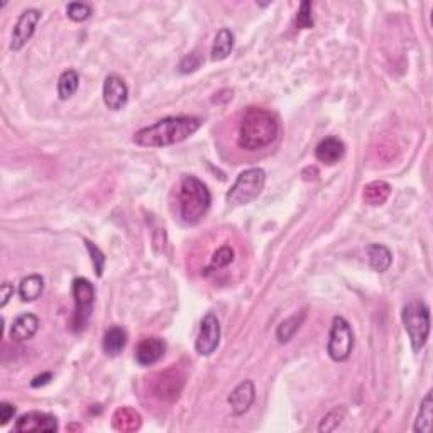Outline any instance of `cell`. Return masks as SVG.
<instances>
[{"mask_svg":"<svg viewBox=\"0 0 433 433\" xmlns=\"http://www.w3.org/2000/svg\"><path fill=\"white\" fill-rule=\"evenodd\" d=\"M354 349V332L344 317H333L330 333H328L327 352L332 361H347Z\"/></svg>","mask_w":433,"mask_h":433,"instance_id":"obj_7","label":"cell"},{"mask_svg":"<svg viewBox=\"0 0 433 433\" xmlns=\"http://www.w3.org/2000/svg\"><path fill=\"white\" fill-rule=\"evenodd\" d=\"M45 291V279L39 275H29L19 283V296L23 301H34Z\"/></svg>","mask_w":433,"mask_h":433,"instance_id":"obj_23","label":"cell"},{"mask_svg":"<svg viewBox=\"0 0 433 433\" xmlns=\"http://www.w3.org/2000/svg\"><path fill=\"white\" fill-rule=\"evenodd\" d=\"M266 173L261 168H250L237 176L236 183L227 193V202L232 205H248L262 193Z\"/></svg>","mask_w":433,"mask_h":433,"instance_id":"obj_5","label":"cell"},{"mask_svg":"<svg viewBox=\"0 0 433 433\" xmlns=\"http://www.w3.org/2000/svg\"><path fill=\"white\" fill-rule=\"evenodd\" d=\"M344 418H345V410L342 408V406H337V408H333L332 411H328V413L325 415L323 420L318 425V432L327 433V432L337 430Z\"/></svg>","mask_w":433,"mask_h":433,"instance_id":"obj_26","label":"cell"},{"mask_svg":"<svg viewBox=\"0 0 433 433\" xmlns=\"http://www.w3.org/2000/svg\"><path fill=\"white\" fill-rule=\"evenodd\" d=\"M389 197H391V185L386 183V181L376 180L364 186L362 200L366 205L369 207L384 205Z\"/></svg>","mask_w":433,"mask_h":433,"instance_id":"obj_18","label":"cell"},{"mask_svg":"<svg viewBox=\"0 0 433 433\" xmlns=\"http://www.w3.org/2000/svg\"><path fill=\"white\" fill-rule=\"evenodd\" d=\"M125 345H127V332L122 327H110L103 335L102 347L108 357L120 356Z\"/></svg>","mask_w":433,"mask_h":433,"instance_id":"obj_19","label":"cell"},{"mask_svg":"<svg viewBox=\"0 0 433 433\" xmlns=\"http://www.w3.org/2000/svg\"><path fill=\"white\" fill-rule=\"evenodd\" d=\"M401 318L410 337L411 347L415 352H420L425 347L428 335H430V310L423 301L413 300L405 305Z\"/></svg>","mask_w":433,"mask_h":433,"instance_id":"obj_4","label":"cell"},{"mask_svg":"<svg viewBox=\"0 0 433 433\" xmlns=\"http://www.w3.org/2000/svg\"><path fill=\"white\" fill-rule=\"evenodd\" d=\"M78 86H80V76L75 70H67L62 73L58 80V97L62 100H68L76 93Z\"/></svg>","mask_w":433,"mask_h":433,"instance_id":"obj_25","label":"cell"},{"mask_svg":"<svg viewBox=\"0 0 433 433\" xmlns=\"http://www.w3.org/2000/svg\"><path fill=\"white\" fill-rule=\"evenodd\" d=\"M306 318V311H298V313L291 315L287 320H283L276 328V339H278L279 344H287L296 335V332L300 330V327L305 322Z\"/></svg>","mask_w":433,"mask_h":433,"instance_id":"obj_22","label":"cell"},{"mask_svg":"<svg viewBox=\"0 0 433 433\" xmlns=\"http://www.w3.org/2000/svg\"><path fill=\"white\" fill-rule=\"evenodd\" d=\"M367 253V261H369V266L376 272H386L393 264V254L386 246L383 244H371L367 246L366 249Z\"/></svg>","mask_w":433,"mask_h":433,"instance_id":"obj_20","label":"cell"},{"mask_svg":"<svg viewBox=\"0 0 433 433\" xmlns=\"http://www.w3.org/2000/svg\"><path fill=\"white\" fill-rule=\"evenodd\" d=\"M92 7L85 2H70L67 7V14L75 23H83L92 16Z\"/></svg>","mask_w":433,"mask_h":433,"instance_id":"obj_29","label":"cell"},{"mask_svg":"<svg viewBox=\"0 0 433 433\" xmlns=\"http://www.w3.org/2000/svg\"><path fill=\"white\" fill-rule=\"evenodd\" d=\"M255 400V388L253 381H242L241 384H237L232 389L231 396H229V405H231L232 413L236 417H242L244 413H248L250 406Z\"/></svg>","mask_w":433,"mask_h":433,"instance_id":"obj_13","label":"cell"},{"mask_svg":"<svg viewBox=\"0 0 433 433\" xmlns=\"http://www.w3.org/2000/svg\"><path fill=\"white\" fill-rule=\"evenodd\" d=\"M180 216L183 222L198 224L210 209L212 195L207 185L195 176H185L180 186Z\"/></svg>","mask_w":433,"mask_h":433,"instance_id":"obj_3","label":"cell"},{"mask_svg":"<svg viewBox=\"0 0 433 433\" xmlns=\"http://www.w3.org/2000/svg\"><path fill=\"white\" fill-rule=\"evenodd\" d=\"M220 344V322L215 313H207L200 323L195 349L200 356H212Z\"/></svg>","mask_w":433,"mask_h":433,"instance_id":"obj_9","label":"cell"},{"mask_svg":"<svg viewBox=\"0 0 433 433\" xmlns=\"http://www.w3.org/2000/svg\"><path fill=\"white\" fill-rule=\"evenodd\" d=\"M233 50V34L231 29L222 28L215 34L214 45H212V59L214 62H224Z\"/></svg>","mask_w":433,"mask_h":433,"instance_id":"obj_21","label":"cell"},{"mask_svg":"<svg viewBox=\"0 0 433 433\" xmlns=\"http://www.w3.org/2000/svg\"><path fill=\"white\" fill-rule=\"evenodd\" d=\"M186 384V374L178 366H171L168 369L156 372L151 379V391L164 403H175L180 400Z\"/></svg>","mask_w":433,"mask_h":433,"instance_id":"obj_6","label":"cell"},{"mask_svg":"<svg viewBox=\"0 0 433 433\" xmlns=\"http://www.w3.org/2000/svg\"><path fill=\"white\" fill-rule=\"evenodd\" d=\"M232 261H233V249L231 248V246H222L220 249H216L214 258H212L210 267L205 271V275H209L210 270H220V267H227Z\"/></svg>","mask_w":433,"mask_h":433,"instance_id":"obj_27","label":"cell"},{"mask_svg":"<svg viewBox=\"0 0 433 433\" xmlns=\"http://www.w3.org/2000/svg\"><path fill=\"white\" fill-rule=\"evenodd\" d=\"M16 415V406L11 405V403L4 401L0 403V425H7L8 422H11L12 418H14Z\"/></svg>","mask_w":433,"mask_h":433,"instance_id":"obj_32","label":"cell"},{"mask_svg":"<svg viewBox=\"0 0 433 433\" xmlns=\"http://www.w3.org/2000/svg\"><path fill=\"white\" fill-rule=\"evenodd\" d=\"M83 242H85V246H86V250H88L90 258H92V264H93V267H95V272H97L98 278H102L103 270H105V262H107L105 254L102 253L100 248H97V246H95L93 242H90L88 239H83Z\"/></svg>","mask_w":433,"mask_h":433,"instance_id":"obj_28","label":"cell"},{"mask_svg":"<svg viewBox=\"0 0 433 433\" xmlns=\"http://www.w3.org/2000/svg\"><path fill=\"white\" fill-rule=\"evenodd\" d=\"M166 342L159 337H146L136 347V362L139 366H153L164 356Z\"/></svg>","mask_w":433,"mask_h":433,"instance_id":"obj_14","label":"cell"},{"mask_svg":"<svg viewBox=\"0 0 433 433\" xmlns=\"http://www.w3.org/2000/svg\"><path fill=\"white\" fill-rule=\"evenodd\" d=\"M129 88L124 78L119 75H108L103 81V103L110 110H122L127 105Z\"/></svg>","mask_w":433,"mask_h":433,"instance_id":"obj_11","label":"cell"},{"mask_svg":"<svg viewBox=\"0 0 433 433\" xmlns=\"http://www.w3.org/2000/svg\"><path fill=\"white\" fill-rule=\"evenodd\" d=\"M202 63H203L202 54L198 53V51H193V53L186 54L185 58L181 59L180 67H178V71L183 73V75H188V73L197 71L198 68L202 67Z\"/></svg>","mask_w":433,"mask_h":433,"instance_id":"obj_30","label":"cell"},{"mask_svg":"<svg viewBox=\"0 0 433 433\" xmlns=\"http://www.w3.org/2000/svg\"><path fill=\"white\" fill-rule=\"evenodd\" d=\"M345 154V146L339 137H325L315 147V156H317L318 161L325 164H335L339 163Z\"/></svg>","mask_w":433,"mask_h":433,"instance_id":"obj_15","label":"cell"},{"mask_svg":"<svg viewBox=\"0 0 433 433\" xmlns=\"http://www.w3.org/2000/svg\"><path fill=\"white\" fill-rule=\"evenodd\" d=\"M51 378H53V374H51V372H45V374L36 376V378H34V379L31 381V386H33V388L45 386V384L51 383Z\"/></svg>","mask_w":433,"mask_h":433,"instance_id":"obj_34","label":"cell"},{"mask_svg":"<svg viewBox=\"0 0 433 433\" xmlns=\"http://www.w3.org/2000/svg\"><path fill=\"white\" fill-rule=\"evenodd\" d=\"M432 420H433V401H432V391H428L425 398H423L422 405H420V411L413 430L417 433H430Z\"/></svg>","mask_w":433,"mask_h":433,"instance_id":"obj_24","label":"cell"},{"mask_svg":"<svg viewBox=\"0 0 433 433\" xmlns=\"http://www.w3.org/2000/svg\"><path fill=\"white\" fill-rule=\"evenodd\" d=\"M39 330V318L34 313H23L14 320L11 327V339L14 342H25L33 339Z\"/></svg>","mask_w":433,"mask_h":433,"instance_id":"obj_16","label":"cell"},{"mask_svg":"<svg viewBox=\"0 0 433 433\" xmlns=\"http://www.w3.org/2000/svg\"><path fill=\"white\" fill-rule=\"evenodd\" d=\"M41 11H37V8H28V11H24L19 16L14 25V33H12V51H21L25 46V42L33 37L34 31H36V25L41 21Z\"/></svg>","mask_w":433,"mask_h":433,"instance_id":"obj_10","label":"cell"},{"mask_svg":"<svg viewBox=\"0 0 433 433\" xmlns=\"http://www.w3.org/2000/svg\"><path fill=\"white\" fill-rule=\"evenodd\" d=\"M202 120L198 117L178 115L166 117L149 127L141 129L134 134L132 141L142 147H164L178 144L193 136L200 129Z\"/></svg>","mask_w":433,"mask_h":433,"instance_id":"obj_1","label":"cell"},{"mask_svg":"<svg viewBox=\"0 0 433 433\" xmlns=\"http://www.w3.org/2000/svg\"><path fill=\"white\" fill-rule=\"evenodd\" d=\"M296 28L298 29H311L313 28V16H311V4L301 2L296 14Z\"/></svg>","mask_w":433,"mask_h":433,"instance_id":"obj_31","label":"cell"},{"mask_svg":"<svg viewBox=\"0 0 433 433\" xmlns=\"http://www.w3.org/2000/svg\"><path fill=\"white\" fill-rule=\"evenodd\" d=\"M279 124L275 114L261 107H249L239 127V146L246 151H259L276 141Z\"/></svg>","mask_w":433,"mask_h":433,"instance_id":"obj_2","label":"cell"},{"mask_svg":"<svg viewBox=\"0 0 433 433\" xmlns=\"http://www.w3.org/2000/svg\"><path fill=\"white\" fill-rule=\"evenodd\" d=\"M141 425V415L134 408H129V406H122V408L115 410L114 415H112V428L117 432L131 433L139 430Z\"/></svg>","mask_w":433,"mask_h":433,"instance_id":"obj_17","label":"cell"},{"mask_svg":"<svg viewBox=\"0 0 433 433\" xmlns=\"http://www.w3.org/2000/svg\"><path fill=\"white\" fill-rule=\"evenodd\" d=\"M71 293L75 298V313H73V330L80 332L83 330L88 323L90 317L93 313V303H95V288L86 278L73 279Z\"/></svg>","mask_w":433,"mask_h":433,"instance_id":"obj_8","label":"cell"},{"mask_svg":"<svg viewBox=\"0 0 433 433\" xmlns=\"http://www.w3.org/2000/svg\"><path fill=\"white\" fill-rule=\"evenodd\" d=\"M14 430L19 433L28 432H56L58 430V420L50 413H41V411H29L23 417L17 418Z\"/></svg>","mask_w":433,"mask_h":433,"instance_id":"obj_12","label":"cell"},{"mask_svg":"<svg viewBox=\"0 0 433 433\" xmlns=\"http://www.w3.org/2000/svg\"><path fill=\"white\" fill-rule=\"evenodd\" d=\"M12 294H14V287H12L11 283H4L2 287H0V298H2V300H0V306H2V308L7 305V301L11 300Z\"/></svg>","mask_w":433,"mask_h":433,"instance_id":"obj_33","label":"cell"}]
</instances>
